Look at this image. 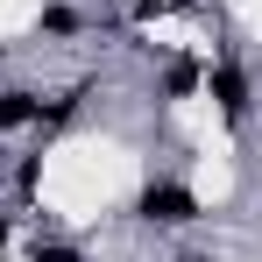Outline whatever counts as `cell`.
Instances as JSON below:
<instances>
[{
    "label": "cell",
    "instance_id": "5",
    "mask_svg": "<svg viewBox=\"0 0 262 262\" xmlns=\"http://www.w3.org/2000/svg\"><path fill=\"white\" fill-rule=\"evenodd\" d=\"M78 29H85V14H78L71 0H50L43 7V36H78Z\"/></svg>",
    "mask_w": 262,
    "mask_h": 262
},
{
    "label": "cell",
    "instance_id": "2",
    "mask_svg": "<svg viewBox=\"0 0 262 262\" xmlns=\"http://www.w3.org/2000/svg\"><path fill=\"white\" fill-rule=\"evenodd\" d=\"M199 92L220 106V121H227V128H241V121H248V71H241L234 57L206 64V85H199Z\"/></svg>",
    "mask_w": 262,
    "mask_h": 262
},
{
    "label": "cell",
    "instance_id": "4",
    "mask_svg": "<svg viewBox=\"0 0 262 262\" xmlns=\"http://www.w3.org/2000/svg\"><path fill=\"white\" fill-rule=\"evenodd\" d=\"M199 85H206V64H191V57H177L170 71H163V99H191Z\"/></svg>",
    "mask_w": 262,
    "mask_h": 262
},
{
    "label": "cell",
    "instance_id": "7",
    "mask_svg": "<svg viewBox=\"0 0 262 262\" xmlns=\"http://www.w3.org/2000/svg\"><path fill=\"white\" fill-rule=\"evenodd\" d=\"M0 248H7V213H0Z\"/></svg>",
    "mask_w": 262,
    "mask_h": 262
},
{
    "label": "cell",
    "instance_id": "8",
    "mask_svg": "<svg viewBox=\"0 0 262 262\" xmlns=\"http://www.w3.org/2000/svg\"><path fill=\"white\" fill-rule=\"evenodd\" d=\"M177 262H213V255H177Z\"/></svg>",
    "mask_w": 262,
    "mask_h": 262
},
{
    "label": "cell",
    "instance_id": "6",
    "mask_svg": "<svg viewBox=\"0 0 262 262\" xmlns=\"http://www.w3.org/2000/svg\"><path fill=\"white\" fill-rule=\"evenodd\" d=\"M29 262H85V248H78V241H36Z\"/></svg>",
    "mask_w": 262,
    "mask_h": 262
},
{
    "label": "cell",
    "instance_id": "1",
    "mask_svg": "<svg viewBox=\"0 0 262 262\" xmlns=\"http://www.w3.org/2000/svg\"><path fill=\"white\" fill-rule=\"evenodd\" d=\"M135 213L149 220V227H191V220H199V191L177 184V177H149V184L135 191Z\"/></svg>",
    "mask_w": 262,
    "mask_h": 262
},
{
    "label": "cell",
    "instance_id": "3",
    "mask_svg": "<svg viewBox=\"0 0 262 262\" xmlns=\"http://www.w3.org/2000/svg\"><path fill=\"white\" fill-rule=\"evenodd\" d=\"M36 121H43V92H29V85H7V92H0V135L36 128Z\"/></svg>",
    "mask_w": 262,
    "mask_h": 262
}]
</instances>
